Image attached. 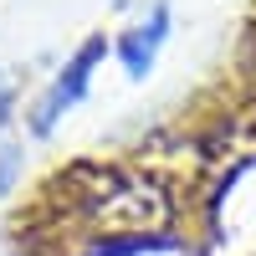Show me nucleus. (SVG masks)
<instances>
[{"label":"nucleus","instance_id":"1","mask_svg":"<svg viewBox=\"0 0 256 256\" xmlns=\"http://www.w3.org/2000/svg\"><path fill=\"white\" fill-rule=\"evenodd\" d=\"M98 220L102 226H118V230H144V226L164 220V205L154 195H144V190L128 184V190H113V195L98 205Z\"/></svg>","mask_w":256,"mask_h":256}]
</instances>
